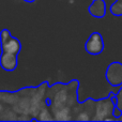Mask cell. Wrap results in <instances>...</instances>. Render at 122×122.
<instances>
[{
  "instance_id": "cell-1",
  "label": "cell",
  "mask_w": 122,
  "mask_h": 122,
  "mask_svg": "<svg viewBox=\"0 0 122 122\" xmlns=\"http://www.w3.org/2000/svg\"><path fill=\"white\" fill-rule=\"evenodd\" d=\"M78 88L79 81L77 79L71 80L67 84H56L51 87L54 91L48 105L56 115L54 120H75L79 109L80 103L78 102Z\"/></svg>"
},
{
  "instance_id": "cell-2",
  "label": "cell",
  "mask_w": 122,
  "mask_h": 122,
  "mask_svg": "<svg viewBox=\"0 0 122 122\" xmlns=\"http://www.w3.org/2000/svg\"><path fill=\"white\" fill-rule=\"evenodd\" d=\"M105 49V42L102 34L97 31H94L89 36L85 43V51L92 56H99Z\"/></svg>"
},
{
  "instance_id": "cell-3",
  "label": "cell",
  "mask_w": 122,
  "mask_h": 122,
  "mask_svg": "<svg viewBox=\"0 0 122 122\" xmlns=\"http://www.w3.org/2000/svg\"><path fill=\"white\" fill-rule=\"evenodd\" d=\"M0 42H1V49L3 53L18 55L21 49L20 42L17 39L13 38L10 31L6 29H3L0 33Z\"/></svg>"
},
{
  "instance_id": "cell-5",
  "label": "cell",
  "mask_w": 122,
  "mask_h": 122,
  "mask_svg": "<svg viewBox=\"0 0 122 122\" xmlns=\"http://www.w3.org/2000/svg\"><path fill=\"white\" fill-rule=\"evenodd\" d=\"M88 12L94 18H103L106 15L105 0H93L88 8Z\"/></svg>"
},
{
  "instance_id": "cell-7",
  "label": "cell",
  "mask_w": 122,
  "mask_h": 122,
  "mask_svg": "<svg viewBox=\"0 0 122 122\" xmlns=\"http://www.w3.org/2000/svg\"><path fill=\"white\" fill-rule=\"evenodd\" d=\"M109 11L114 16H122V0H115V2L109 6Z\"/></svg>"
},
{
  "instance_id": "cell-6",
  "label": "cell",
  "mask_w": 122,
  "mask_h": 122,
  "mask_svg": "<svg viewBox=\"0 0 122 122\" xmlns=\"http://www.w3.org/2000/svg\"><path fill=\"white\" fill-rule=\"evenodd\" d=\"M0 65L3 70L8 72H12L17 66V55L10 53H3L0 57Z\"/></svg>"
},
{
  "instance_id": "cell-4",
  "label": "cell",
  "mask_w": 122,
  "mask_h": 122,
  "mask_svg": "<svg viewBox=\"0 0 122 122\" xmlns=\"http://www.w3.org/2000/svg\"><path fill=\"white\" fill-rule=\"evenodd\" d=\"M105 77L112 87H120L122 85V63L119 61L110 62L106 69Z\"/></svg>"
},
{
  "instance_id": "cell-8",
  "label": "cell",
  "mask_w": 122,
  "mask_h": 122,
  "mask_svg": "<svg viewBox=\"0 0 122 122\" xmlns=\"http://www.w3.org/2000/svg\"><path fill=\"white\" fill-rule=\"evenodd\" d=\"M116 100H117L116 106L121 110V112H122V85L116 92ZM118 121H122V115L118 118Z\"/></svg>"
}]
</instances>
